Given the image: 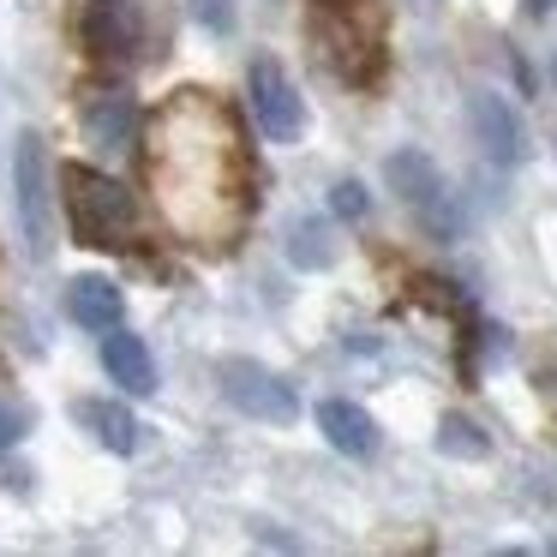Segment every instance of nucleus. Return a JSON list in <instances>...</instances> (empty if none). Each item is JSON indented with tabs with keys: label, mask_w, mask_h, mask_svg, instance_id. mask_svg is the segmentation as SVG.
<instances>
[{
	"label": "nucleus",
	"mask_w": 557,
	"mask_h": 557,
	"mask_svg": "<svg viewBox=\"0 0 557 557\" xmlns=\"http://www.w3.org/2000/svg\"><path fill=\"white\" fill-rule=\"evenodd\" d=\"M102 366H109V377L121 389H133V396H150L157 389V354L145 348V336H133V330H102Z\"/></svg>",
	"instance_id": "8"
},
{
	"label": "nucleus",
	"mask_w": 557,
	"mask_h": 557,
	"mask_svg": "<svg viewBox=\"0 0 557 557\" xmlns=\"http://www.w3.org/2000/svg\"><path fill=\"white\" fill-rule=\"evenodd\" d=\"M73 420L90 425V432H97L102 444L114 449V456H133V449H138V420L121 408V401H90V396H78V401H73Z\"/></svg>",
	"instance_id": "11"
},
{
	"label": "nucleus",
	"mask_w": 557,
	"mask_h": 557,
	"mask_svg": "<svg viewBox=\"0 0 557 557\" xmlns=\"http://www.w3.org/2000/svg\"><path fill=\"white\" fill-rule=\"evenodd\" d=\"M85 42L102 61H133V25H126L121 0H90L85 7Z\"/></svg>",
	"instance_id": "12"
},
{
	"label": "nucleus",
	"mask_w": 557,
	"mask_h": 557,
	"mask_svg": "<svg viewBox=\"0 0 557 557\" xmlns=\"http://www.w3.org/2000/svg\"><path fill=\"white\" fill-rule=\"evenodd\" d=\"M246 90H252L258 133H264L270 145H300V133H306V102H300V85L282 73V61L258 54L252 73H246Z\"/></svg>",
	"instance_id": "3"
},
{
	"label": "nucleus",
	"mask_w": 557,
	"mask_h": 557,
	"mask_svg": "<svg viewBox=\"0 0 557 557\" xmlns=\"http://www.w3.org/2000/svg\"><path fill=\"white\" fill-rule=\"evenodd\" d=\"M384 181H389V193H396L401 205H408L413 216L437 234V240H456V234H461L456 198H449L444 174H437V162L425 157V150H389V157H384Z\"/></svg>",
	"instance_id": "2"
},
{
	"label": "nucleus",
	"mask_w": 557,
	"mask_h": 557,
	"mask_svg": "<svg viewBox=\"0 0 557 557\" xmlns=\"http://www.w3.org/2000/svg\"><path fill=\"white\" fill-rule=\"evenodd\" d=\"M437 449L456 456V461H485L492 456V437H485L468 413H444V425H437Z\"/></svg>",
	"instance_id": "13"
},
{
	"label": "nucleus",
	"mask_w": 557,
	"mask_h": 557,
	"mask_svg": "<svg viewBox=\"0 0 557 557\" xmlns=\"http://www.w3.org/2000/svg\"><path fill=\"white\" fill-rule=\"evenodd\" d=\"M528 7H533V13H552V0H528Z\"/></svg>",
	"instance_id": "17"
},
{
	"label": "nucleus",
	"mask_w": 557,
	"mask_h": 557,
	"mask_svg": "<svg viewBox=\"0 0 557 557\" xmlns=\"http://www.w3.org/2000/svg\"><path fill=\"white\" fill-rule=\"evenodd\" d=\"M25 408H13V401H0V456L7 449H18V437H25Z\"/></svg>",
	"instance_id": "15"
},
{
	"label": "nucleus",
	"mask_w": 557,
	"mask_h": 557,
	"mask_svg": "<svg viewBox=\"0 0 557 557\" xmlns=\"http://www.w3.org/2000/svg\"><path fill=\"white\" fill-rule=\"evenodd\" d=\"M552 78H557V61H552Z\"/></svg>",
	"instance_id": "18"
},
{
	"label": "nucleus",
	"mask_w": 557,
	"mask_h": 557,
	"mask_svg": "<svg viewBox=\"0 0 557 557\" xmlns=\"http://www.w3.org/2000/svg\"><path fill=\"white\" fill-rule=\"evenodd\" d=\"M66 318H73L78 330H114L126 318V294L114 288L109 276H78L73 288H66Z\"/></svg>",
	"instance_id": "9"
},
{
	"label": "nucleus",
	"mask_w": 557,
	"mask_h": 557,
	"mask_svg": "<svg viewBox=\"0 0 557 557\" xmlns=\"http://www.w3.org/2000/svg\"><path fill=\"white\" fill-rule=\"evenodd\" d=\"M288 258L300 270H324L330 258H336V240H330L324 222H294V228H288Z\"/></svg>",
	"instance_id": "14"
},
{
	"label": "nucleus",
	"mask_w": 557,
	"mask_h": 557,
	"mask_svg": "<svg viewBox=\"0 0 557 557\" xmlns=\"http://www.w3.org/2000/svg\"><path fill=\"white\" fill-rule=\"evenodd\" d=\"M318 432H324L330 449H342V456H354V461H366L377 449L372 413H366L360 401H348V396H324V401H318Z\"/></svg>",
	"instance_id": "7"
},
{
	"label": "nucleus",
	"mask_w": 557,
	"mask_h": 557,
	"mask_svg": "<svg viewBox=\"0 0 557 557\" xmlns=\"http://www.w3.org/2000/svg\"><path fill=\"white\" fill-rule=\"evenodd\" d=\"M468 121H473V145H480L485 157L497 162V169L521 162V121H516V109H509L497 90H473Z\"/></svg>",
	"instance_id": "6"
},
{
	"label": "nucleus",
	"mask_w": 557,
	"mask_h": 557,
	"mask_svg": "<svg viewBox=\"0 0 557 557\" xmlns=\"http://www.w3.org/2000/svg\"><path fill=\"white\" fill-rule=\"evenodd\" d=\"M330 205H336L342 216H360V210H366V193H360V181H342V186H336V198H330Z\"/></svg>",
	"instance_id": "16"
},
{
	"label": "nucleus",
	"mask_w": 557,
	"mask_h": 557,
	"mask_svg": "<svg viewBox=\"0 0 557 557\" xmlns=\"http://www.w3.org/2000/svg\"><path fill=\"white\" fill-rule=\"evenodd\" d=\"M85 133H90V145H97V150L121 157V150H133V138H138V109L126 97H102V102H90V109H85Z\"/></svg>",
	"instance_id": "10"
},
{
	"label": "nucleus",
	"mask_w": 557,
	"mask_h": 557,
	"mask_svg": "<svg viewBox=\"0 0 557 557\" xmlns=\"http://www.w3.org/2000/svg\"><path fill=\"white\" fill-rule=\"evenodd\" d=\"M222 396H228L240 413L264 420V425L300 420V396H294V389L282 384L270 366H258V360H228V366H222Z\"/></svg>",
	"instance_id": "4"
},
{
	"label": "nucleus",
	"mask_w": 557,
	"mask_h": 557,
	"mask_svg": "<svg viewBox=\"0 0 557 557\" xmlns=\"http://www.w3.org/2000/svg\"><path fill=\"white\" fill-rule=\"evenodd\" d=\"M61 181H66V210H73V228H78V240H85V246H121L126 234H133L138 205H133V193H126L121 181L90 174L85 162L61 169Z\"/></svg>",
	"instance_id": "1"
},
{
	"label": "nucleus",
	"mask_w": 557,
	"mask_h": 557,
	"mask_svg": "<svg viewBox=\"0 0 557 557\" xmlns=\"http://www.w3.org/2000/svg\"><path fill=\"white\" fill-rule=\"evenodd\" d=\"M13 181H18V228H25L30 258L49 252V157H42V138H18L13 150Z\"/></svg>",
	"instance_id": "5"
}]
</instances>
